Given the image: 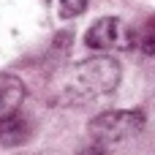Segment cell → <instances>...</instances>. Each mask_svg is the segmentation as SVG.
I'll use <instances>...</instances> for the list:
<instances>
[{"instance_id": "7a4b0ae2", "label": "cell", "mask_w": 155, "mask_h": 155, "mask_svg": "<svg viewBox=\"0 0 155 155\" xmlns=\"http://www.w3.org/2000/svg\"><path fill=\"white\" fill-rule=\"evenodd\" d=\"M144 128V112L139 109H112V112H101L98 117L90 120V136L93 142L109 147L117 142H125L131 136H136Z\"/></svg>"}, {"instance_id": "277c9868", "label": "cell", "mask_w": 155, "mask_h": 155, "mask_svg": "<svg viewBox=\"0 0 155 155\" xmlns=\"http://www.w3.org/2000/svg\"><path fill=\"white\" fill-rule=\"evenodd\" d=\"M30 136H33V123H30V117H25L19 109H16L14 114H8V117L0 123V144H3V147H19V144H25Z\"/></svg>"}, {"instance_id": "52a82bcc", "label": "cell", "mask_w": 155, "mask_h": 155, "mask_svg": "<svg viewBox=\"0 0 155 155\" xmlns=\"http://www.w3.org/2000/svg\"><path fill=\"white\" fill-rule=\"evenodd\" d=\"M142 46H144L147 54H155V27H153V30H147V35L142 38Z\"/></svg>"}, {"instance_id": "ba28073f", "label": "cell", "mask_w": 155, "mask_h": 155, "mask_svg": "<svg viewBox=\"0 0 155 155\" xmlns=\"http://www.w3.org/2000/svg\"><path fill=\"white\" fill-rule=\"evenodd\" d=\"M79 155H109V153H106V147H104V144H98V142H95V144L84 147V150H82Z\"/></svg>"}, {"instance_id": "5b68a950", "label": "cell", "mask_w": 155, "mask_h": 155, "mask_svg": "<svg viewBox=\"0 0 155 155\" xmlns=\"http://www.w3.org/2000/svg\"><path fill=\"white\" fill-rule=\"evenodd\" d=\"M25 95H27V90H25V84H22L19 76L0 74V123L22 106Z\"/></svg>"}, {"instance_id": "6da1fadb", "label": "cell", "mask_w": 155, "mask_h": 155, "mask_svg": "<svg viewBox=\"0 0 155 155\" xmlns=\"http://www.w3.org/2000/svg\"><path fill=\"white\" fill-rule=\"evenodd\" d=\"M120 76H123L120 63L112 54L101 52L95 57L79 60L71 68H65L60 76V84H57V95L63 104L82 106V104H90V101H98V98L114 93L120 84Z\"/></svg>"}, {"instance_id": "3957f363", "label": "cell", "mask_w": 155, "mask_h": 155, "mask_svg": "<svg viewBox=\"0 0 155 155\" xmlns=\"http://www.w3.org/2000/svg\"><path fill=\"white\" fill-rule=\"evenodd\" d=\"M84 44L93 52H128L134 46V30L120 19V16H104L93 22V27L84 33Z\"/></svg>"}, {"instance_id": "8992f818", "label": "cell", "mask_w": 155, "mask_h": 155, "mask_svg": "<svg viewBox=\"0 0 155 155\" xmlns=\"http://www.w3.org/2000/svg\"><path fill=\"white\" fill-rule=\"evenodd\" d=\"M46 5L54 11V16L60 19H74L87 8V0H46Z\"/></svg>"}]
</instances>
